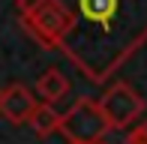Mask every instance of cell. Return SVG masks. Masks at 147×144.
I'll use <instances>...</instances> for the list:
<instances>
[{
  "label": "cell",
  "mask_w": 147,
  "mask_h": 144,
  "mask_svg": "<svg viewBox=\"0 0 147 144\" xmlns=\"http://www.w3.org/2000/svg\"><path fill=\"white\" fill-rule=\"evenodd\" d=\"M57 132H63V138L69 144H99L111 129L99 102L90 96H81V99H75V105H69L60 114Z\"/></svg>",
  "instance_id": "1"
},
{
  "label": "cell",
  "mask_w": 147,
  "mask_h": 144,
  "mask_svg": "<svg viewBox=\"0 0 147 144\" xmlns=\"http://www.w3.org/2000/svg\"><path fill=\"white\" fill-rule=\"evenodd\" d=\"M99 108H102L108 129H129L138 117L144 114V99L138 96V90L129 81H114L102 96H99Z\"/></svg>",
  "instance_id": "2"
},
{
  "label": "cell",
  "mask_w": 147,
  "mask_h": 144,
  "mask_svg": "<svg viewBox=\"0 0 147 144\" xmlns=\"http://www.w3.org/2000/svg\"><path fill=\"white\" fill-rule=\"evenodd\" d=\"M30 30L42 36L45 42H60L72 27H75V15L66 9L60 0H39L27 9Z\"/></svg>",
  "instance_id": "3"
},
{
  "label": "cell",
  "mask_w": 147,
  "mask_h": 144,
  "mask_svg": "<svg viewBox=\"0 0 147 144\" xmlns=\"http://www.w3.org/2000/svg\"><path fill=\"white\" fill-rule=\"evenodd\" d=\"M36 96H33V90L27 84H9L6 90H0V117H3L6 123H12V126H24V123L30 120L33 108H36Z\"/></svg>",
  "instance_id": "4"
},
{
  "label": "cell",
  "mask_w": 147,
  "mask_h": 144,
  "mask_svg": "<svg viewBox=\"0 0 147 144\" xmlns=\"http://www.w3.org/2000/svg\"><path fill=\"white\" fill-rule=\"evenodd\" d=\"M66 90H69V81H66V75H63L57 66L45 69L42 75L36 78V96H39L42 102H57V99H63Z\"/></svg>",
  "instance_id": "5"
},
{
  "label": "cell",
  "mask_w": 147,
  "mask_h": 144,
  "mask_svg": "<svg viewBox=\"0 0 147 144\" xmlns=\"http://www.w3.org/2000/svg\"><path fill=\"white\" fill-rule=\"evenodd\" d=\"M30 126H33V132L36 135H51V132H57V123H60V111H54V102H36V108H33V114H30Z\"/></svg>",
  "instance_id": "6"
},
{
  "label": "cell",
  "mask_w": 147,
  "mask_h": 144,
  "mask_svg": "<svg viewBox=\"0 0 147 144\" xmlns=\"http://www.w3.org/2000/svg\"><path fill=\"white\" fill-rule=\"evenodd\" d=\"M81 12L90 21H99L105 27L117 12V0H81Z\"/></svg>",
  "instance_id": "7"
},
{
  "label": "cell",
  "mask_w": 147,
  "mask_h": 144,
  "mask_svg": "<svg viewBox=\"0 0 147 144\" xmlns=\"http://www.w3.org/2000/svg\"><path fill=\"white\" fill-rule=\"evenodd\" d=\"M126 144H147V120H141L126 132Z\"/></svg>",
  "instance_id": "8"
},
{
  "label": "cell",
  "mask_w": 147,
  "mask_h": 144,
  "mask_svg": "<svg viewBox=\"0 0 147 144\" xmlns=\"http://www.w3.org/2000/svg\"><path fill=\"white\" fill-rule=\"evenodd\" d=\"M99 144H105V141H99Z\"/></svg>",
  "instance_id": "9"
}]
</instances>
